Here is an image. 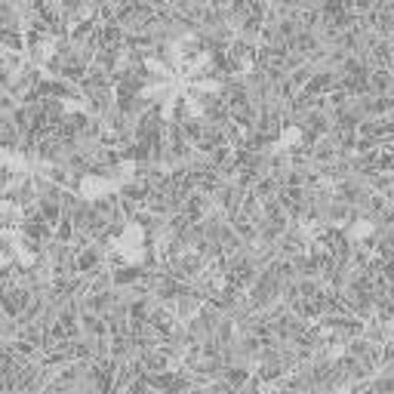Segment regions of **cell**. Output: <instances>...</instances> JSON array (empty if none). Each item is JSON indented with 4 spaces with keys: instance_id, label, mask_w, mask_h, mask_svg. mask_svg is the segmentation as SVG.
Segmentation results:
<instances>
[{
    "instance_id": "6da1fadb",
    "label": "cell",
    "mask_w": 394,
    "mask_h": 394,
    "mask_svg": "<svg viewBox=\"0 0 394 394\" xmlns=\"http://www.w3.org/2000/svg\"><path fill=\"white\" fill-rule=\"evenodd\" d=\"M102 262H105V246L98 244H86L74 252V271L77 274H92L96 268H102Z\"/></svg>"
},
{
    "instance_id": "7a4b0ae2",
    "label": "cell",
    "mask_w": 394,
    "mask_h": 394,
    "mask_svg": "<svg viewBox=\"0 0 394 394\" xmlns=\"http://www.w3.org/2000/svg\"><path fill=\"white\" fill-rule=\"evenodd\" d=\"M391 86H394L391 68H369V74H367L369 96H391Z\"/></svg>"
},
{
    "instance_id": "3957f363",
    "label": "cell",
    "mask_w": 394,
    "mask_h": 394,
    "mask_svg": "<svg viewBox=\"0 0 394 394\" xmlns=\"http://www.w3.org/2000/svg\"><path fill=\"white\" fill-rule=\"evenodd\" d=\"M289 262H293L296 280H299V277H320V268H317V262H314L311 252H299V256H293Z\"/></svg>"
},
{
    "instance_id": "277c9868",
    "label": "cell",
    "mask_w": 394,
    "mask_h": 394,
    "mask_svg": "<svg viewBox=\"0 0 394 394\" xmlns=\"http://www.w3.org/2000/svg\"><path fill=\"white\" fill-rule=\"evenodd\" d=\"M394 98L391 96H367V117H391Z\"/></svg>"
},
{
    "instance_id": "5b68a950",
    "label": "cell",
    "mask_w": 394,
    "mask_h": 394,
    "mask_svg": "<svg viewBox=\"0 0 394 394\" xmlns=\"http://www.w3.org/2000/svg\"><path fill=\"white\" fill-rule=\"evenodd\" d=\"M12 105H16V98L10 96V92L3 90V86H0V117H6L12 111Z\"/></svg>"
}]
</instances>
